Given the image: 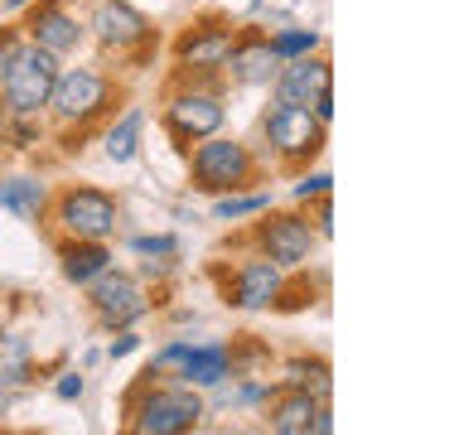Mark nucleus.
Masks as SVG:
<instances>
[{
	"mask_svg": "<svg viewBox=\"0 0 464 435\" xmlns=\"http://www.w3.org/2000/svg\"><path fill=\"white\" fill-rule=\"evenodd\" d=\"M271 49L285 63V58H300V53H319L324 49V34L304 29V24H281V29H271Z\"/></svg>",
	"mask_w": 464,
	"mask_h": 435,
	"instance_id": "25",
	"label": "nucleus"
},
{
	"mask_svg": "<svg viewBox=\"0 0 464 435\" xmlns=\"http://www.w3.org/2000/svg\"><path fill=\"white\" fill-rule=\"evenodd\" d=\"M218 290H223V300L232 304V310H246V314H261V310H276L290 285V276L295 271H281L276 261L266 256H242L232 261V266H218Z\"/></svg>",
	"mask_w": 464,
	"mask_h": 435,
	"instance_id": "11",
	"label": "nucleus"
},
{
	"mask_svg": "<svg viewBox=\"0 0 464 435\" xmlns=\"http://www.w3.org/2000/svg\"><path fill=\"white\" fill-rule=\"evenodd\" d=\"M82 392H87V372H82V368H68V372L53 377V397H58V401H78Z\"/></svg>",
	"mask_w": 464,
	"mask_h": 435,
	"instance_id": "29",
	"label": "nucleus"
},
{
	"mask_svg": "<svg viewBox=\"0 0 464 435\" xmlns=\"http://www.w3.org/2000/svg\"><path fill=\"white\" fill-rule=\"evenodd\" d=\"M208 406H203L198 387L179 382V377L140 372V382L126 392V430L130 435H188L203 426Z\"/></svg>",
	"mask_w": 464,
	"mask_h": 435,
	"instance_id": "2",
	"label": "nucleus"
},
{
	"mask_svg": "<svg viewBox=\"0 0 464 435\" xmlns=\"http://www.w3.org/2000/svg\"><path fill=\"white\" fill-rule=\"evenodd\" d=\"M276 68H281V58H276V49H271V29L237 24L227 63H223V82L227 87H266L276 78Z\"/></svg>",
	"mask_w": 464,
	"mask_h": 435,
	"instance_id": "14",
	"label": "nucleus"
},
{
	"mask_svg": "<svg viewBox=\"0 0 464 435\" xmlns=\"http://www.w3.org/2000/svg\"><path fill=\"white\" fill-rule=\"evenodd\" d=\"M304 218H310V227L319 232V242L324 237H334V194H324V198H314V203H304Z\"/></svg>",
	"mask_w": 464,
	"mask_h": 435,
	"instance_id": "28",
	"label": "nucleus"
},
{
	"mask_svg": "<svg viewBox=\"0 0 464 435\" xmlns=\"http://www.w3.org/2000/svg\"><path fill=\"white\" fill-rule=\"evenodd\" d=\"M5 5H10V10H24V5H34V0H5Z\"/></svg>",
	"mask_w": 464,
	"mask_h": 435,
	"instance_id": "31",
	"label": "nucleus"
},
{
	"mask_svg": "<svg viewBox=\"0 0 464 435\" xmlns=\"http://www.w3.org/2000/svg\"><path fill=\"white\" fill-rule=\"evenodd\" d=\"M34 348L20 329H0V387H24L34 382Z\"/></svg>",
	"mask_w": 464,
	"mask_h": 435,
	"instance_id": "22",
	"label": "nucleus"
},
{
	"mask_svg": "<svg viewBox=\"0 0 464 435\" xmlns=\"http://www.w3.org/2000/svg\"><path fill=\"white\" fill-rule=\"evenodd\" d=\"M49 194L53 188L44 184L39 174H5V179H0V208L10 218H20V223H44Z\"/></svg>",
	"mask_w": 464,
	"mask_h": 435,
	"instance_id": "19",
	"label": "nucleus"
},
{
	"mask_svg": "<svg viewBox=\"0 0 464 435\" xmlns=\"http://www.w3.org/2000/svg\"><path fill=\"white\" fill-rule=\"evenodd\" d=\"M246 242H252L256 256L276 261L281 271H304L314 261V246H319V232L310 227L304 208H261L256 223L246 227Z\"/></svg>",
	"mask_w": 464,
	"mask_h": 435,
	"instance_id": "7",
	"label": "nucleus"
},
{
	"mask_svg": "<svg viewBox=\"0 0 464 435\" xmlns=\"http://www.w3.org/2000/svg\"><path fill=\"white\" fill-rule=\"evenodd\" d=\"M20 29H24L29 44H39V49H49L58 58L78 53L87 44V20L68 5V0H34V5H24Z\"/></svg>",
	"mask_w": 464,
	"mask_h": 435,
	"instance_id": "13",
	"label": "nucleus"
},
{
	"mask_svg": "<svg viewBox=\"0 0 464 435\" xmlns=\"http://www.w3.org/2000/svg\"><path fill=\"white\" fill-rule=\"evenodd\" d=\"M261 136H266L276 165L300 174L310 169L319 155H324L329 145V126L314 121L310 107H285V102H271L266 111H261Z\"/></svg>",
	"mask_w": 464,
	"mask_h": 435,
	"instance_id": "8",
	"label": "nucleus"
},
{
	"mask_svg": "<svg viewBox=\"0 0 464 435\" xmlns=\"http://www.w3.org/2000/svg\"><path fill=\"white\" fill-rule=\"evenodd\" d=\"M58 68H63L58 53L39 49V44H24L14 68L5 72V82H0V107L14 116H44L53 97V82H58Z\"/></svg>",
	"mask_w": 464,
	"mask_h": 435,
	"instance_id": "12",
	"label": "nucleus"
},
{
	"mask_svg": "<svg viewBox=\"0 0 464 435\" xmlns=\"http://www.w3.org/2000/svg\"><path fill=\"white\" fill-rule=\"evenodd\" d=\"M261 208H271V188H232V194L213 198V218L218 223H246Z\"/></svg>",
	"mask_w": 464,
	"mask_h": 435,
	"instance_id": "23",
	"label": "nucleus"
},
{
	"mask_svg": "<svg viewBox=\"0 0 464 435\" xmlns=\"http://www.w3.org/2000/svg\"><path fill=\"white\" fill-rule=\"evenodd\" d=\"M266 87H271V102H285V107H310L319 92H329V87H334V68H329L324 49H319V53H300V58H285Z\"/></svg>",
	"mask_w": 464,
	"mask_h": 435,
	"instance_id": "15",
	"label": "nucleus"
},
{
	"mask_svg": "<svg viewBox=\"0 0 464 435\" xmlns=\"http://www.w3.org/2000/svg\"><path fill=\"white\" fill-rule=\"evenodd\" d=\"M44 223L58 227V237H92L111 242L121 227V198L102 184H58L49 194V213Z\"/></svg>",
	"mask_w": 464,
	"mask_h": 435,
	"instance_id": "5",
	"label": "nucleus"
},
{
	"mask_svg": "<svg viewBox=\"0 0 464 435\" xmlns=\"http://www.w3.org/2000/svg\"><path fill=\"white\" fill-rule=\"evenodd\" d=\"M130 256H140L145 266H160V271H169L174 261L184 256V242L174 237V232H140V237H130Z\"/></svg>",
	"mask_w": 464,
	"mask_h": 435,
	"instance_id": "24",
	"label": "nucleus"
},
{
	"mask_svg": "<svg viewBox=\"0 0 464 435\" xmlns=\"http://www.w3.org/2000/svg\"><path fill=\"white\" fill-rule=\"evenodd\" d=\"M87 39L97 44L107 58L126 68H140L150 49L160 44V29L145 10H136L130 0H97L92 14H87Z\"/></svg>",
	"mask_w": 464,
	"mask_h": 435,
	"instance_id": "6",
	"label": "nucleus"
},
{
	"mask_svg": "<svg viewBox=\"0 0 464 435\" xmlns=\"http://www.w3.org/2000/svg\"><path fill=\"white\" fill-rule=\"evenodd\" d=\"M121 102H126V87H121L116 72L97 68V63H63L44 116L53 121L58 140H68L63 150L72 155V140H87Z\"/></svg>",
	"mask_w": 464,
	"mask_h": 435,
	"instance_id": "1",
	"label": "nucleus"
},
{
	"mask_svg": "<svg viewBox=\"0 0 464 435\" xmlns=\"http://www.w3.org/2000/svg\"><path fill=\"white\" fill-rule=\"evenodd\" d=\"M140 334H136V324L130 329H111V343H107V358L116 362V358H130V353H140Z\"/></svg>",
	"mask_w": 464,
	"mask_h": 435,
	"instance_id": "30",
	"label": "nucleus"
},
{
	"mask_svg": "<svg viewBox=\"0 0 464 435\" xmlns=\"http://www.w3.org/2000/svg\"><path fill=\"white\" fill-rule=\"evenodd\" d=\"M319 397L295 387H276L266 397V411H261V426L271 435H314V416H319Z\"/></svg>",
	"mask_w": 464,
	"mask_h": 435,
	"instance_id": "17",
	"label": "nucleus"
},
{
	"mask_svg": "<svg viewBox=\"0 0 464 435\" xmlns=\"http://www.w3.org/2000/svg\"><path fill=\"white\" fill-rule=\"evenodd\" d=\"M334 194V174L329 169H300V179H295V203L304 208V203H314V198H324Z\"/></svg>",
	"mask_w": 464,
	"mask_h": 435,
	"instance_id": "26",
	"label": "nucleus"
},
{
	"mask_svg": "<svg viewBox=\"0 0 464 435\" xmlns=\"http://www.w3.org/2000/svg\"><path fill=\"white\" fill-rule=\"evenodd\" d=\"M53 256H58L63 281L78 285V290H87L97 276H107L116 266V246L111 242H92V237H58Z\"/></svg>",
	"mask_w": 464,
	"mask_h": 435,
	"instance_id": "16",
	"label": "nucleus"
},
{
	"mask_svg": "<svg viewBox=\"0 0 464 435\" xmlns=\"http://www.w3.org/2000/svg\"><path fill=\"white\" fill-rule=\"evenodd\" d=\"M24 29L20 24H0V82H5V72L14 68V58H20V49H24Z\"/></svg>",
	"mask_w": 464,
	"mask_h": 435,
	"instance_id": "27",
	"label": "nucleus"
},
{
	"mask_svg": "<svg viewBox=\"0 0 464 435\" xmlns=\"http://www.w3.org/2000/svg\"><path fill=\"white\" fill-rule=\"evenodd\" d=\"M281 387H295V392H310V397L329 401L334 372H329V362H324V358L295 353V358H285V362H281Z\"/></svg>",
	"mask_w": 464,
	"mask_h": 435,
	"instance_id": "21",
	"label": "nucleus"
},
{
	"mask_svg": "<svg viewBox=\"0 0 464 435\" xmlns=\"http://www.w3.org/2000/svg\"><path fill=\"white\" fill-rule=\"evenodd\" d=\"M184 165H188V184L198 188V194H232V188H252L261 179V160L246 140L237 136H203L184 150Z\"/></svg>",
	"mask_w": 464,
	"mask_h": 435,
	"instance_id": "4",
	"label": "nucleus"
},
{
	"mask_svg": "<svg viewBox=\"0 0 464 435\" xmlns=\"http://www.w3.org/2000/svg\"><path fill=\"white\" fill-rule=\"evenodd\" d=\"M160 126L174 140V150H188L203 136H218L227 126V82L223 78H169V92L160 102Z\"/></svg>",
	"mask_w": 464,
	"mask_h": 435,
	"instance_id": "3",
	"label": "nucleus"
},
{
	"mask_svg": "<svg viewBox=\"0 0 464 435\" xmlns=\"http://www.w3.org/2000/svg\"><path fill=\"white\" fill-rule=\"evenodd\" d=\"M232 34H237V24L227 14H198V20H188L169 44L174 78H223Z\"/></svg>",
	"mask_w": 464,
	"mask_h": 435,
	"instance_id": "9",
	"label": "nucleus"
},
{
	"mask_svg": "<svg viewBox=\"0 0 464 435\" xmlns=\"http://www.w3.org/2000/svg\"><path fill=\"white\" fill-rule=\"evenodd\" d=\"M232 372H237V348L232 343H194L174 377L188 387H198V392H208V387H223Z\"/></svg>",
	"mask_w": 464,
	"mask_h": 435,
	"instance_id": "18",
	"label": "nucleus"
},
{
	"mask_svg": "<svg viewBox=\"0 0 464 435\" xmlns=\"http://www.w3.org/2000/svg\"><path fill=\"white\" fill-rule=\"evenodd\" d=\"M155 290L140 281V276H130V271H107V276H97L92 285H87V314H92V324L102 334H111V329H130V324H140L145 314L155 310Z\"/></svg>",
	"mask_w": 464,
	"mask_h": 435,
	"instance_id": "10",
	"label": "nucleus"
},
{
	"mask_svg": "<svg viewBox=\"0 0 464 435\" xmlns=\"http://www.w3.org/2000/svg\"><path fill=\"white\" fill-rule=\"evenodd\" d=\"M140 130H145V111L121 102V111H111L107 121H102V155H107L111 165H130V160L140 155Z\"/></svg>",
	"mask_w": 464,
	"mask_h": 435,
	"instance_id": "20",
	"label": "nucleus"
}]
</instances>
